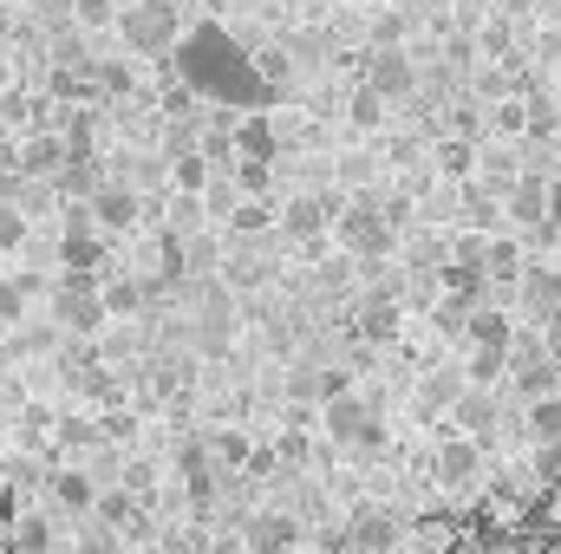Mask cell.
Wrapping results in <instances>:
<instances>
[{"label":"cell","mask_w":561,"mask_h":554,"mask_svg":"<svg viewBox=\"0 0 561 554\" xmlns=\"http://www.w3.org/2000/svg\"><path fill=\"white\" fill-rule=\"evenodd\" d=\"M26 249V209L20 203H0V255Z\"/></svg>","instance_id":"28"},{"label":"cell","mask_w":561,"mask_h":554,"mask_svg":"<svg viewBox=\"0 0 561 554\" xmlns=\"http://www.w3.org/2000/svg\"><path fill=\"white\" fill-rule=\"evenodd\" d=\"M53 320L66 326V333H79V339H92L112 313H105V287L99 275H66L53 287Z\"/></svg>","instance_id":"5"},{"label":"cell","mask_w":561,"mask_h":554,"mask_svg":"<svg viewBox=\"0 0 561 554\" xmlns=\"http://www.w3.org/2000/svg\"><path fill=\"white\" fill-rule=\"evenodd\" d=\"M236 183H242V196H268V163L242 157V163H236Z\"/></svg>","instance_id":"33"},{"label":"cell","mask_w":561,"mask_h":554,"mask_svg":"<svg viewBox=\"0 0 561 554\" xmlns=\"http://www.w3.org/2000/svg\"><path fill=\"white\" fill-rule=\"evenodd\" d=\"M549 229H561V176L549 183Z\"/></svg>","instance_id":"35"},{"label":"cell","mask_w":561,"mask_h":554,"mask_svg":"<svg viewBox=\"0 0 561 554\" xmlns=\"http://www.w3.org/2000/svg\"><path fill=\"white\" fill-rule=\"evenodd\" d=\"M333 242H340L353 262H386V255H392V242H399V229L379 216V196H359V203H346V209H340Z\"/></svg>","instance_id":"3"},{"label":"cell","mask_w":561,"mask_h":554,"mask_svg":"<svg viewBox=\"0 0 561 554\" xmlns=\"http://www.w3.org/2000/svg\"><path fill=\"white\" fill-rule=\"evenodd\" d=\"M66 157H72V150H66L59 131H33L26 150H20V170H26V176H53V170H66Z\"/></svg>","instance_id":"18"},{"label":"cell","mask_w":561,"mask_h":554,"mask_svg":"<svg viewBox=\"0 0 561 554\" xmlns=\"http://www.w3.org/2000/svg\"><path fill=\"white\" fill-rule=\"evenodd\" d=\"M399 516H386V509H353V522H346V554H392L399 549Z\"/></svg>","instance_id":"11"},{"label":"cell","mask_w":561,"mask_h":554,"mask_svg":"<svg viewBox=\"0 0 561 554\" xmlns=\"http://www.w3.org/2000/svg\"><path fill=\"white\" fill-rule=\"evenodd\" d=\"M366 85L392 105V99H412V85H419V66H412V53L405 46H379L373 59H366Z\"/></svg>","instance_id":"8"},{"label":"cell","mask_w":561,"mask_h":554,"mask_svg":"<svg viewBox=\"0 0 561 554\" xmlns=\"http://www.w3.org/2000/svg\"><path fill=\"white\" fill-rule=\"evenodd\" d=\"M503 216L516 222V229H549V183H536V176H523L510 196H503Z\"/></svg>","instance_id":"15"},{"label":"cell","mask_w":561,"mask_h":554,"mask_svg":"<svg viewBox=\"0 0 561 554\" xmlns=\"http://www.w3.org/2000/svg\"><path fill=\"white\" fill-rule=\"evenodd\" d=\"M523 125H529V99L496 105V131H503V138H523Z\"/></svg>","instance_id":"32"},{"label":"cell","mask_w":561,"mask_h":554,"mask_svg":"<svg viewBox=\"0 0 561 554\" xmlns=\"http://www.w3.org/2000/svg\"><path fill=\"white\" fill-rule=\"evenodd\" d=\"M536 470H542V483H561V450H542Z\"/></svg>","instance_id":"34"},{"label":"cell","mask_w":561,"mask_h":554,"mask_svg":"<svg viewBox=\"0 0 561 554\" xmlns=\"http://www.w3.org/2000/svg\"><path fill=\"white\" fill-rule=\"evenodd\" d=\"M118 39L138 59H170L176 39H183V20H176L170 0H131V7H118Z\"/></svg>","instance_id":"2"},{"label":"cell","mask_w":561,"mask_h":554,"mask_svg":"<svg viewBox=\"0 0 561 554\" xmlns=\"http://www.w3.org/2000/svg\"><path fill=\"white\" fill-rule=\"evenodd\" d=\"M79 26H118V0H72Z\"/></svg>","instance_id":"30"},{"label":"cell","mask_w":561,"mask_h":554,"mask_svg":"<svg viewBox=\"0 0 561 554\" xmlns=\"http://www.w3.org/2000/svg\"><path fill=\"white\" fill-rule=\"evenodd\" d=\"M437 170H444V176H470V170H477V143H470V138H444Z\"/></svg>","instance_id":"27"},{"label":"cell","mask_w":561,"mask_h":554,"mask_svg":"<svg viewBox=\"0 0 561 554\" xmlns=\"http://www.w3.org/2000/svg\"><path fill=\"white\" fill-rule=\"evenodd\" d=\"M516 293H523V313H536V320L549 326V320H556V307H561V275H556V268H542V262H523Z\"/></svg>","instance_id":"13"},{"label":"cell","mask_w":561,"mask_h":554,"mask_svg":"<svg viewBox=\"0 0 561 554\" xmlns=\"http://www.w3.org/2000/svg\"><path fill=\"white\" fill-rule=\"evenodd\" d=\"M320 405H327V437H333V443H346V450H366V457L386 443L379 405H373V399H359L353 385H346V392H333V399H320Z\"/></svg>","instance_id":"4"},{"label":"cell","mask_w":561,"mask_h":554,"mask_svg":"<svg viewBox=\"0 0 561 554\" xmlns=\"http://www.w3.org/2000/svg\"><path fill=\"white\" fill-rule=\"evenodd\" d=\"M280 131H275V112H242L236 125V157H255V163H275Z\"/></svg>","instance_id":"16"},{"label":"cell","mask_w":561,"mask_h":554,"mask_svg":"<svg viewBox=\"0 0 561 554\" xmlns=\"http://www.w3.org/2000/svg\"><path fill=\"white\" fill-rule=\"evenodd\" d=\"M490 424H496L490 399H477V392H470V399H463V437H477V443H483V430H490Z\"/></svg>","instance_id":"31"},{"label":"cell","mask_w":561,"mask_h":554,"mask_svg":"<svg viewBox=\"0 0 561 554\" xmlns=\"http://www.w3.org/2000/svg\"><path fill=\"white\" fill-rule=\"evenodd\" d=\"M431 476H437V489H470V483L483 476V443H477V437H450V443H437Z\"/></svg>","instance_id":"9"},{"label":"cell","mask_w":561,"mask_h":554,"mask_svg":"<svg viewBox=\"0 0 561 554\" xmlns=\"http://www.w3.org/2000/svg\"><path fill=\"white\" fill-rule=\"evenodd\" d=\"M170 66H176V85L183 92H196V99H209V105H222V112H275L280 85L262 79V66H255V53L222 26V20H196V26H183V39H176V53H170Z\"/></svg>","instance_id":"1"},{"label":"cell","mask_w":561,"mask_h":554,"mask_svg":"<svg viewBox=\"0 0 561 554\" xmlns=\"http://www.w3.org/2000/svg\"><path fill=\"white\" fill-rule=\"evenodd\" d=\"M529 437H536L542 450H561V392L529 399Z\"/></svg>","instance_id":"20"},{"label":"cell","mask_w":561,"mask_h":554,"mask_svg":"<svg viewBox=\"0 0 561 554\" xmlns=\"http://www.w3.org/2000/svg\"><path fill=\"white\" fill-rule=\"evenodd\" d=\"M549 359H556V379H561V339H556V346H549Z\"/></svg>","instance_id":"36"},{"label":"cell","mask_w":561,"mask_h":554,"mask_svg":"<svg viewBox=\"0 0 561 554\" xmlns=\"http://www.w3.org/2000/svg\"><path fill=\"white\" fill-rule=\"evenodd\" d=\"M359 339L366 346H392L399 339V300L392 293H366L359 300Z\"/></svg>","instance_id":"17"},{"label":"cell","mask_w":561,"mask_h":554,"mask_svg":"<svg viewBox=\"0 0 561 554\" xmlns=\"http://www.w3.org/2000/svg\"><path fill=\"white\" fill-rule=\"evenodd\" d=\"M53 503L72 509V516H85V509H99V483L79 476V470H66V476H53Z\"/></svg>","instance_id":"21"},{"label":"cell","mask_w":561,"mask_h":554,"mask_svg":"<svg viewBox=\"0 0 561 554\" xmlns=\"http://www.w3.org/2000/svg\"><path fill=\"white\" fill-rule=\"evenodd\" d=\"M463 339H470V353H510V346H516V320L483 300V307L463 320Z\"/></svg>","instance_id":"14"},{"label":"cell","mask_w":561,"mask_h":554,"mask_svg":"<svg viewBox=\"0 0 561 554\" xmlns=\"http://www.w3.org/2000/svg\"><path fill=\"white\" fill-rule=\"evenodd\" d=\"M170 176H176V189H183V196H203V189H209V157H203V150H176Z\"/></svg>","instance_id":"24"},{"label":"cell","mask_w":561,"mask_h":554,"mask_svg":"<svg viewBox=\"0 0 561 554\" xmlns=\"http://www.w3.org/2000/svg\"><path fill=\"white\" fill-rule=\"evenodd\" d=\"M268 222H275V209H268L262 196H249V203H236V209H229V229H236V235H262Z\"/></svg>","instance_id":"26"},{"label":"cell","mask_w":561,"mask_h":554,"mask_svg":"<svg viewBox=\"0 0 561 554\" xmlns=\"http://www.w3.org/2000/svg\"><path fill=\"white\" fill-rule=\"evenodd\" d=\"M85 216H92V229L99 235H125V229H138L144 203L131 183H99L92 196H85Z\"/></svg>","instance_id":"7"},{"label":"cell","mask_w":561,"mask_h":554,"mask_svg":"<svg viewBox=\"0 0 561 554\" xmlns=\"http://www.w3.org/2000/svg\"><path fill=\"white\" fill-rule=\"evenodd\" d=\"M39 280L33 275H20V280H0V320H20L26 313V293H33Z\"/></svg>","instance_id":"29"},{"label":"cell","mask_w":561,"mask_h":554,"mask_svg":"<svg viewBox=\"0 0 561 554\" xmlns=\"http://www.w3.org/2000/svg\"><path fill=\"white\" fill-rule=\"evenodd\" d=\"M379 118H386V99L359 79V85H353V99H346V125H353V131H373Z\"/></svg>","instance_id":"23"},{"label":"cell","mask_w":561,"mask_h":554,"mask_svg":"<svg viewBox=\"0 0 561 554\" xmlns=\"http://www.w3.org/2000/svg\"><path fill=\"white\" fill-rule=\"evenodd\" d=\"M483 275L503 280V287H516V275H523V249H516V235H490V242H483Z\"/></svg>","instance_id":"19"},{"label":"cell","mask_w":561,"mask_h":554,"mask_svg":"<svg viewBox=\"0 0 561 554\" xmlns=\"http://www.w3.org/2000/svg\"><path fill=\"white\" fill-rule=\"evenodd\" d=\"M340 209H333V196H294L287 209H280V235L300 249V255H320L333 235H327V222H333Z\"/></svg>","instance_id":"6"},{"label":"cell","mask_w":561,"mask_h":554,"mask_svg":"<svg viewBox=\"0 0 561 554\" xmlns=\"http://www.w3.org/2000/svg\"><path fill=\"white\" fill-rule=\"evenodd\" d=\"M59 262H66V275H99V262H105V242H99V229H92V216H85V209H72V216H66Z\"/></svg>","instance_id":"10"},{"label":"cell","mask_w":561,"mask_h":554,"mask_svg":"<svg viewBox=\"0 0 561 554\" xmlns=\"http://www.w3.org/2000/svg\"><path fill=\"white\" fill-rule=\"evenodd\" d=\"M53 549V522L46 516H20L13 522V554H46Z\"/></svg>","instance_id":"25"},{"label":"cell","mask_w":561,"mask_h":554,"mask_svg":"<svg viewBox=\"0 0 561 554\" xmlns=\"http://www.w3.org/2000/svg\"><path fill=\"white\" fill-rule=\"evenodd\" d=\"M183 483H190V496H196V503H209V496H216V463H209V450H203V443H190V450H183Z\"/></svg>","instance_id":"22"},{"label":"cell","mask_w":561,"mask_h":554,"mask_svg":"<svg viewBox=\"0 0 561 554\" xmlns=\"http://www.w3.org/2000/svg\"><path fill=\"white\" fill-rule=\"evenodd\" d=\"M242 542H249V554H300V522L287 509H262V516H249Z\"/></svg>","instance_id":"12"}]
</instances>
